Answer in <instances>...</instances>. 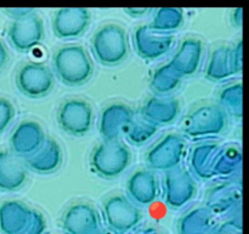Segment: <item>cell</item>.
I'll return each mask as SVG.
<instances>
[{"instance_id": "ab89813d", "label": "cell", "mask_w": 249, "mask_h": 234, "mask_svg": "<svg viewBox=\"0 0 249 234\" xmlns=\"http://www.w3.org/2000/svg\"><path fill=\"white\" fill-rule=\"evenodd\" d=\"M97 234H119V233H117V232L113 231V229L108 228V227H106V228L102 227V228L97 232Z\"/></svg>"}, {"instance_id": "484cf974", "label": "cell", "mask_w": 249, "mask_h": 234, "mask_svg": "<svg viewBox=\"0 0 249 234\" xmlns=\"http://www.w3.org/2000/svg\"><path fill=\"white\" fill-rule=\"evenodd\" d=\"M243 154L242 149L238 145L221 146L214 168L215 177L230 178L238 173L242 167Z\"/></svg>"}, {"instance_id": "4dcf8cb0", "label": "cell", "mask_w": 249, "mask_h": 234, "mask_svg": "<svg viewBox=\"0 0 249 234\" xmlns=\"http://www.w3.org/2000/svg\"><path fill=\"white\" fill-rule=\"evenodd\" d=\"M46 227H48V224H46L44 214L38 210L32 209L28 223L19 234H44L46 231Z\"/></svg>"}, {"instance_id": "30bf717a", "label": "cell", "mask_w": 249, "mask_h": 234, "mask_svg": "<svg viewBox=\"0 0 249 234\" xmlns=\"http://www.w3.org/2000/svg\"><path fill=\"white\" fill-rule=\"evenodd\" d=\"M43 20L36 12L19 20H14L7 28V39L12 48L19 53H28L43 41Z\"/></svg>"}, {"instance_id": "d6a6232c", "label": "cell", "mask_w": 249, "mask_h": 234, "mask_svg": "<svg viewBox=\"0 0 249 234\" xmlns=\"http://www.w3.org/2000/svg\"><path fill=\"white\" fill-rule=\"evenodd\" d=\"M230 58H231V65H232L233 73L242 72L243 68V41L242 39L237 41L235 45L231 48L230 51Z\"/></svg>"}, {"instance_id": "44dd1931", "label": "cell", "mask_w": 249, "mask_h": 234, "mask_svg": "<svg viewBox=\"0 0 249 234\" xmlns=\"http://www.w3.org/2000/svg\"><path fill=\"white\" fill-rule=\"evenodd\" d=\"M203 56V44L197 38H186L182 40L172 58L170 65L184 77H189L197 72Z\"/></svg>"}, {"instance_id": "ffe728a7", "label": "cell", "mask_w": 249, "mask_h": 234, "mask_svg": "<svg viewBox=\"0 0 249 234\" xmlns=\"http://www.w3.org/2000/svg\"><path fill=\"white\" fill-rule=\"evenodd\" d=\"M27 168L23 161L11 151L0 150V190L16 192L27 182Z\"/></svg>"}, {"instance_id": "e575fe53", "label": "cell", "mask_w": 249, "mask_h": 234, "mask_svg": "<svg viewBox=\"0 0 249 234\" xmlns=\"http://www.w3.org/2000/svg\"><path fill=\"white\" fill-rule=\"evenodd\" d=\"M2 11L5 12V15L11 17L12 21H14V20H19V19H23V17L29 16V15L34 14L36 10L28 9V7H16V9H4Z\"/></svg>"}, {"instance_id": "6da1fadb", "label": "cell", "mask_w": 249, "mask_h": 234, "mask_svg": "<svg viewBox=\"0 0 249 234\" xmlns=\"http://www.w3.org/2000/svg\"><path fill=\"white\" fill-rule=\"evenodd\" d=\"M53 67L56 77L70 87L85 84L94 72L91 58L78 44H68L58 48L53 56Z\"/></svg>"}, {"instance_id": "8fae6325", "label": "cell", "mask_w": 249, "mask_h": 234, "mask_svg": "<svg viewBox=\"0 0 249 234\" xmlns=\"http://www.w3.org/2000/svg\"><path fill=\"white\" fill-rule=\"evenodd\" d=\"M61 226L66 234H97L102 228L99 212L88 202L70 205L61 217Z\"/></svg>"}, {"instance_id": "7a4b0ae2", "label": "cell", "mask_w": 249, "mask_h": 234, "mask_svg": "<svg viewBox=\"0 0 249 234\" xmlns=\"http://www.w3.org/2000/svg\"><path fill=\"white\" fill-rule=\"evenodd\" d=\"M91 50L100 63L116 66L123 62L129 53L125 29L117 23H106L96 29L91 38Z\"/></svg>"}, {"instance_id": "d590c367", "label": "cell", "mask_w": 249, "mask_h": 234, "mask_svg": "<svg viewBox=\"0 0 249 234\" xmlns=\"http://www.w3.org/2000/svg\"><path fill=\"white\" fill-rule=\"evenodd\" d=\"M7 62H9V51H7L4 41L0 39V72L4 70Z\"/></svg>"}, {"instance_id": "1f68e13d", "label": "cell", "mask_w": 249, "mask_h": 234, "mask_svg": "<svg viewBox=\"0 0 249 234\" xmlns=\"http://www.w3.org/2000/svg\"><path fill=\"white\" fill-rule=\"evenodd\" d=\"M16 116L14 104L6 98L0 97V134L4 133Z\"/></svg>"}, {"instance_id": "836d02e7", "label": "cell", "mask_w": 249, "mask_h": 234, "mask_svg": "<svg viewBox=\"0 0 249 234\" xmlns=\"http://www.w3.org/2000/svg\"><path fill=\"white\" fill-rule=\"evenodd\" d=\"M211 234H243L242 233V226L235 223L231 219L223 222L219 224L218 227H214Z\"/></svg>"}, {"instance_id": "f546056e", "label": "cell", "mask_w": 249, "mask_h": 234, "mask_svg": "<svg viewBox=\"0 0 249 234\" xmlns=\"http://www.w3.org/2000/svg\"><path fill=\"white\" fill-rule=\"evenodd\" d=\"M157 131L158 127L156 124L140 116L139 118H134L124 136L131 145H142L153 138Z\"/></svg>"}, {"instance_id": "603a6c76", "label": "cell", "mask_w": 249, "mask_h": 234, "mask_svg": "<svg viewBox=\"0 0 249 234\" xmlns=\"http://www.w3.org/2000/svg\"><path fill=\"white\" fill-rule=\"evenodd\" d=\"M32 209L19 200H6L0 204V232L19 234L27 226Z\"/></svg>"}, {"instance_id": "4fadbf2b", "label": "cell", "mask_w": 249, "mask_h": 234, "mask_svg": "<svg viewBox=\"0 0 249 234\" xmlns=\"http://www.w3.org/2000/svg\"><path fill=\"white\" fill-rule=\"evenodd\" d=\"M91 15L85 7H61L53 17V32L63 40L77 39L84 34L90 24Z\"/></svg>"}, {"instance_id": "9a60e30c", "label": "cell", "mask_w": 249, "mask_h": 234, "mask_svg": "<svg viewBox=\"0 0 249 234\" xmlns=\"http://www.w3.org/2000/svg\"><path fill=\"white\" fill-rule=\"evenodd\" d=\"M45 139V132L39 122L33 119L22 121L10 136L11 153L18 157H28L43 145Z\"/></svg>"}, {"instance_id": "f1b7e54d", "label": "cell", "mask_w": 249, "mask_h": 234, "mask_svg": "<svg viewBox=\"0 0 249 234\" xmlns=\"http://www.w3.org/2000/svg\"><path fill=\"white\" fill-rule=\"evenodd\" d=\"M219 106L235 118L243 116V85L236 82L224 88L219 94Z\"/></svg>"}, {"instance_id": "2e32d148", "label": "cell", "mask_w": 249, "mask_h": 234, "mask_svg": "<svg viewBox=\"0 0 249 234\" xmlns=\"http://www.w3.org/2000/svg\"><path fill=\"white\" fill-rule=\"evenodd\" d=\"M242 204L241 182H223L214 185L206 194V207L215 214H229Z\"/></svg>"}, {"instance_id": "5bb4252c", "label": "cell", "mask_w": 249, "mask_h": 234, "mask_svg": "<svg viewBox=\"0 0 249 234\" xmlns=\"http://www.w3.org/2000/svg\"><path fill=\"white\" fill-rule=\"evenodd\" d=\"M174 37L160 33L148 24L139 26L134 32V46L139 56L145 60H157L172 49Z\"/></svg>"}, {"instance_id": "8d00e7d4", "label": "cell", "mask_w": 249, "mask_h": 234, "mask_svg": "<svg viewBox=\"0 0 249 234\" xmlns=\"http://www.w3.org/2000/svg\"><path fill=\"white\" fill-rule=\"evenodd\" d=\"M231 20H232V22L237 27L242 26V20H243V9L242 7H237V9L233 10V12L231 14Z\"/></svg>"}, {"instance_id": "d4e9b609", "label": "cell", "mask_w": 249, "mask_h": 234, "mask_svg": "<svg viewBox=\"0 0 249 234\" xmlns=\"http://www.w3.org/2000/svg\"><path fill=\"white\" fill-rule=\"evenodd\" d=\"M230 51L231 46L228 45H220L214 49L206 68V77L209 80L220 82L235 75L231 65Z\"/></svg>"}, {"instance_id": "277c9868", "label": "cell", "mask_w": 249, "mask_h": 234, "mask_svg": "<svg viewBox=\"0 0 249 234\" xmlns=\"http://www.w3.org/2000/svg\"><path fill=\"white\" fill-rule=\"evenodd\" d=\"M225 111L219 105L204 104L190 112L182 121V132L190 139H202L220 134L226 127Z\"/></svg>"}, {"instance_id": "8992f818", "label": "cell", "mask_w": 249, "mask_h": 234, "mask_svg": "<svg viewBox=\"0 0 249 234\" xmlns=\"http://www.w3.org/2000/svg\"><path fill=\"white\" fill-rule=\"evenodd\" d=\"M186 153V141L184 136L169 133L158 140L146 154L148 170L168 172L179 167Z\"/></svg>"}, {"instance_id": "83f0119b", "label": "cell", "mask_w": 249, "mask_h": 234, "mask_svg": "<svg viewBox=\"0 0 249 234\" xmlns=\"http://www.w3.org/2000/svg\"><path fill=\"white\" fill-rule=\"evenodd\" d=\"M184 23V11L179 7H160L156 10L151 24L155 31L164 34H172Z\"/></svg>"}, {"instance_id": "5b68a950", "label": "cell", "mask_w": 249, "mask_h": 234, "mask_svg": "<svg viewBox=\"0 0 249 234\" xmlns=\"http://www.w3.org/2000/svg\"><path fill=\"white\" fill-rule=\"evenodd\" d=\"M102 212L107 227L119 234L130 233L142 221V212L123 194H113L102 202Z\"/></svg>"}, {"instance_id": "d6986e66", "label": "cell", "mask_w": 249, "mask_h": 234, "mask_svg": "<svg viewBox=\"0 0 249 234\" xmlns=\"http://www.w3.org/2000/svg\"><path fill=\"white\" fill-rule=\"evenodd\" d=\"M179 100L172 97L148 98L141 107V117L157 127L173 123L179 116Z\"/></svg>"}, {"instance_id": "e0dca14e", "label": "cell", "mask_w": 249, "mask_h": 234, "mask_svg": "<svg viewBox=\"0 0 249 234\" xmlns=\"http://www.w3.org/2000/svg\"><path fill=\"white\" fill-rule=\"evenodd\" d=\"M126 192L129 199L138 206L152 205L160 194L157 175L151 170L136 171L126 182Z\"/></svg>"}, {"instance_id": "3957f363", "label": "cell", "mask_w": 249, "mask_h": 234, "mask_svg": "<svg viewBox=\"0 0 249 234\" xmlns=\"http://www.w3.org/2000/svg\"><path fill=\"white\" fill-rule=\"evenodd\" d=\"M131 162V151L122 141L102 140L90 154L92 172L104 179H114L125 172Z\"/></svg>"}, {"instance_id": "4316f807", "label": "cell", "mask_w": 249, "mask_h": 234, "mask_svg": "<svg viewBox=\"0 0 249 234\" xmlns=\"http://www.w3.org/2000/svg\"><path fill=\"white\" fill-rule=\"evenodd\" d=\"M181 76L168 62L156 68L153 75L151 76L150 87L156 94L163 97V95L169 94L173 90L177 89L180 83H181Z\"/></svg>"}, {"instance_id": "9c48e42d", "label": "cell", "mask_w": 249, "mask_h": 234, "mask_svg": "<svg viewBox=\"0 0 249 234\" xmlns=\"http://www.w3.org/2000/svg\"><path fill=\"white\" fill-rule=\"evenodd\" d=\"M15 82L22 94L31 99H39L53 90L55 76L53 71L43 63L27 62L17 70Z\"/></svg>"}, {"instance_id": "ba28073f", "label": "cell", "mask_w": 249, "mask_h": 234, "mask_svg": "<svg viewBox=\"0 0 249 234\" xmlns=\"http://www.w3.org/2000/svg\"><path fill=\"white\" fill-rule=\"evenodd\" d=\"M197 184L194 176L184 167L168 171L163 179V197L169 209L180 210L196 196Z\"/></svg>"}, {"instance_id": "7402d4cb", "label": "cell", "mask_w": 249, "mask_h": 234, "mask_svg": "<svg viewBox=\"0 0 249 234\" xmlns=\"http://www.w3.org/2000/svg\"><path fill=\"white\" fill-rule=\"evenodd\" d=\"M220 148L221 146L219 144L213 141H204L192 148L189 163L194 176L199 179H211L215 177L214 168Z\"/></svg>"}, {"instance_id": "f35d334b", "label": "cell", "mask_w": 249, "mask_h": 234, "mask_svg": "<svg viewBox=\"0 0 249 234\" xmlns=\"http://www.w3.org/2000/svg\"><path fill=\"white\" fill-rule=\"evenodd\" d=\"M129 234H163L160 229L153 228V227H143V228L134 229Z\"/></svg>"}, {"instance_id": "74e56055", "label": "cell", "mask_w": 249, "mask_h": 234, "mask_svg": "<svg viewBox=\"0 0 249 234\" xmlns=\"http://www.w3.org/2000/svg\"><path fill=\"white\" fill-rule=\"evenodd\" d=\"M124 11L126 12V14L131 15V16H143V15L147 14L148 11H151V9H145V7H128V9H124Z\"/></svg>"}, {"instance_id": "cb8c5ba5", "label": "cell", "mask_w": 249, "mask_h": 234, "mask_svg": "<svg viewBox=\"0 0 249 234\" xmlns=\"http://www.w3.org/2000/svg\"><path fill=\"white\" fill-rule=\"evenodd\" d=\"M215 227L214 214L206 206H197L178 219V234H211Z\"/></svg>"}, {"instance_id": "7c38bea8", "label": "cell", "mask_w": 249, "mask_h": 234, "mask_svg": "<svg viewBox=\"0 0 249 234\" xmlns=\"http://www.w3.org/2000/svg\"><path fill=\"white\" fill-rule=\"evenodd\" d=\"M135 116L130 106L123 102H113L100 114L99 133L106 141H118L128 132Z\"/></svg>"}, {"instance_id": "ac0fdd59", "label": "cell", "mask_w": 249, "mask_h": 234, "mask_svg": "<svg viewBox=\"0 0 249 234\" xmlns=\"http://www.w3.org/2000/svg\"><path fill=\"white\" fill-rule=\"evenodd\" d=\"M23 162L26 168L40 175L56 172L63 162L62 148L55 139L46 138L36 153L23 158Z\"/></svg>"}, {"instance_id": "52a82bcc", "label": "cell", "mask_w": 249, "mask_h": 234, "mask_svg": "<svg viewBox=\"0 0 249 234\" xmlns=\"http://www.w3.org/2000/svg\"><path fill=\"white\" fill-rule=\"evenodd\" d=\"M94 110L90 102L80 98H70L57 110V123L70 136H83L91 129Z\"/></svg>"}]
</instances>
